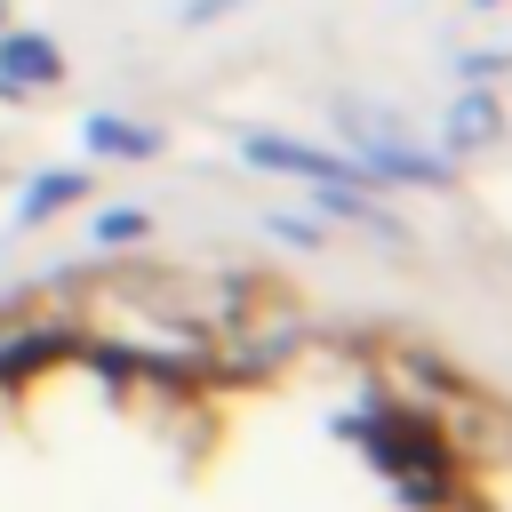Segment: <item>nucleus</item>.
I'll list each match as a JSON object with an SVG mask.
<instances>
[{
    "mask_svg": "<svg viewBox=\"0 0 512 512\" xmlns=\"http://www.w3.org/2000/svg\"><path fill=\"white\" fill-rule=\"evenodd\" d=\"M312 344H320V320H312L296 296H280L272 280H248V296L208 328V376H224V384H264V376L296 368Z\"/></svg>",
    "mask_w": 512,
    "mask_h": 512,
    "instance_id": "f257e3e1",
    "label": "nucleus"
},
{
    "mask_svg": "<svg viewBox=\"0 0 512 512\" xmlns=\"http://www.w3.org/2000/svg\"><path fill=\"white\" fill-rule=\"evenodd\" d=\"M248 160L256 168H280V176H304V184H360L368 192V168L360 160H336V152H312V144H288V136H248Z\"/></svg>",
    "mask_w": 512,
    "mask_h": 512,
    "instance_id": "f03ea898",
    "label": "nucleus"
},
{
    "mask_svg": "<svg viewBox=\"0 0 512 512\" xmlns=\"http://www.w3.org/2000/svg\"><path fill=\"white\" fill-rule=\"evenodd\" d=\"M0 80H8V88H48V80H56V48L32 40V32H16V40L0 48Z\"/></svg>",
    "mask_w": 512,
    "mask_h": 512,
    "instance_id": "7ed1b4c3",
    "label": "nucleus"
},
{
    "mask_svg": "<svg viewBox=\"0 0 512 512\" xmlns=\"http://www.w3.org/2000/svg\"><path fill=\"white\" fill-rule=\"evenodd\" d=\"M88 144L104 152V160H144V152H160V128H144V120H88Z\"/></svg>",
    "mask_w": 512,
    "mask_h": 512,
    "instance_id": "20e7f679",
    "label": "nucleus"
},
{
    "mask_svg": "<svg viewBox=\"0 0 512 512\" xmlns=\"http://www.w3.org/2000/svg\"><path fill=\"white\" fill-rule=\"evenodd\" d=\"M80 192H88V176H80V168H48V176L32 184V200L16 208V224H48V216H56V208H72Z\"/></svg>",
    "mask_w": 512,
    "mask_h": 512,
    "instance_id": "39448f33",
    "label": "nucleus"
},
{
    "mask_svg": "<svg viewBox=\"0 0 512 512\" xmlns=\"http://www.w3.org/2000/svg\"><path fill=\"white\" fill-rule=\"evenodd\" d=\"M496 120H504V112H496V96H480V88H472V96L448 112V144H488V136H496Z\"/></svg>",
    "mask_w": 512,
    "mask_h": 512,
    "instance_id": "423d86ee",
    "label": "nucleus"
},
{
    "mask_svg": "<svg viewBox=\"0 0 512 512\" xmlns=\"http://www.w3.org/2000/svg\"><path fill=\"white\" fill-rule=\"evenodd\" d=\"M144 232H152V224H144V208H104V216H96V240H104V248L144 240Z\"/></svg>",
    "mask_w": 512,
    "mask_h": 512,
    "instance_id": "0eeeda50",
    "label": "nucleus"
},
{
    "mask_svg": "<svg viewBox=\"0 0 512 512\" xmlns=\"http://www.w3.org/2000/svg\"><path fill=\"white\" fill-rule=\"evenodd\" d=\"M480 8H488V0H480Z\"/></svg>",
    "mask_w": 512,
    "mask_h": 512,
    "instance_id": "6e6552de",
    "label": "nucleus"
},
{
    "mask_svg": "<svg viewBox=\"0 0 512 512\" xmlns=\"http://www.w3.org/2000/svg\"><path fill=\"white\" fill-rule=\"evenodd\" d=\"M0 320H8V312H0Z\"/></svg>",
    "mask_w": 512,
    "mask_h": 512,
    "instance_id": "1a4fd4ad",
    "label": "nucleus"
}]
</instances>
